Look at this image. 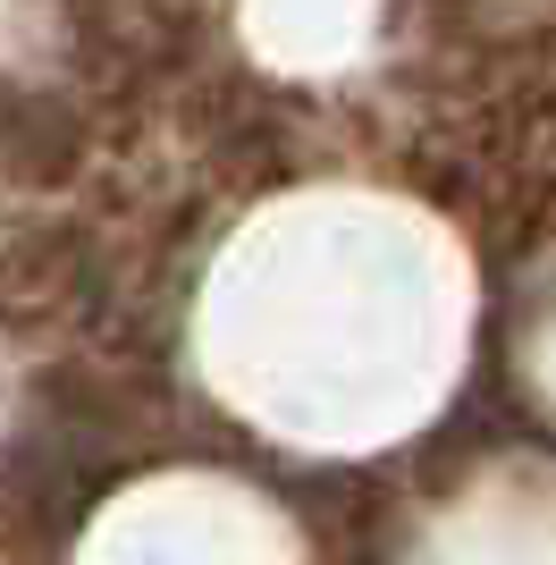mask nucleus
<instances>
[{
	"label": "nucleus",
	"instance_id": "obj_1",
	"mask_svg": "<svg viewBox=\"0 0 556 565\" xmlns=\"http://www.w3.org/2000/svg\"><path fill=\"white\" fill-rule=\"evenodd\" d=\"M0 169L9 178H68L76 169V127L60 102H34V94H0Z\"/></svg>",
	"mask_w": 556,
	"mask_h": 565
}]
</instances>
